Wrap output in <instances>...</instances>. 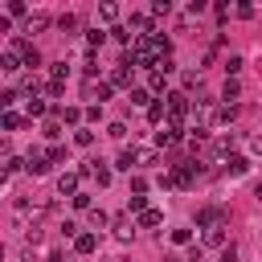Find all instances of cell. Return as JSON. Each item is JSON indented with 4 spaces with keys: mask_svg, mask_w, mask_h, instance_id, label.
Masks as SVG:
<instances>
[{
    "mask_svg": "<svg viewBox=\"0 0 262 262\" xmlns=\"http://www.w3.org/2000/svg\"><path fill=\"white\" fill-rule=\"evenodd\" d=\"M20 61H25V57H20V53H12V49H4V53H0V70H4V74L20 70Z\"/></svg>",
    "mask_w": 262,
    "mask_h": 262,
    "instance_id": "9",
    "label": "cell"
},
{
    "mask_svg": "<svg viewBox=\"0 0 262 262\" xmlns=\"http://www.w3.org/2000/svg\"><path fill=\"white\" fill-rule=\"evenodd\" d=\"M156 143H160V147H172V143H180V127H172V123H168L164 131H156Z\"/></svg>",
    "mask_w": 262,
    "mask_h": 262,
    "instance_id": "7",
    "label": "cell"
},
{
    "mask_svg": "<svg viewBox=\"0 0 262 262\" xmlns=\"http://www.w3.org/2000/svg\"><path fill=\"white\" fill-rule=\"evenodd\" d=\"M111 229H115V237H119V242H131V237H135V225H131L127 217H115V221H111Z\"/></svg>",
    "mask_w": 262,
    "mask_h": 262,
    "instance_id": "6",
    "label": "cell"
},
{
    "mask_svg": "<svg viewBox=\"0 0 262 262\" xmlns=\"http://www.w3.org/2000/svg\"><path fill=\"white\" fill-rule=\"evenodd\" d=\"M225 168H229V176H246V172H250V160H246V156H229Z\"/></svg>",
    "mask_w": 262,
    "mask_h": 262,
    "instance_id": "11",
    "label": "cell"
},
{
    "mask_svg": "<svg viewBox=\"0 0 262 262\" xmlns=\"http://www.w3.org/2000/svg\"><path fill=\"white\" fill-rule=\"evenodd\" d=\"M156 160H160V156H156L151 147H143V151H135V164H143V168H151Z\"/></svg>",
    "mask_w": 262,
    "mask_h": 262,
    "instance_id": "20",
    "label": "cell"
},
{
    "mask_svg": "<svg viewBox=\"0 0 262 262\" xmlns=\"http://www.w3.org/2000/svg\"><path fill=\"white\" fill-rule=\"evenodd\" d=\"M221 217H225V209H201V213H196V225L213 229V225H221Z\"/></svg>",
    "mask_w": 262,
    "mask_h": 262,
    "instance_id": "5",
    "label": "cell"
},
{
    "mask_svg": "<svg viewBox=\"0 0 262 262\" xmlns=\"http://www.w3.org/2000/svg\"><path fill=\"white\" fill-rule=\"evenodd\" d=\"M57 25H61V33H74V29H78V16H74V12H66Z\"/></svg>",
    "mask_w": 262,
    "mask_h": 262,
    "instance_id": "24",
    "label": "cell"
},
{
    "mask_svg": "<svg viewBox=\"0 0 262 262\" xmlns=\"http://www.w3.org/2000/svg\"><path fill=\"white\" fill-rule=\"evenodd\" d=\"M250 147H254V151L262 156V135H254V139H250Z\"/></svg>",
    "mask_w": 262,
    "mask_h": 262,
    "instance_id": "46",
    "label": "cell"
},
{
    "mask_svg": "<svg viewBox=\"0 0 262 262\" xmlns=\"http://www.w3.org/2000/svg\"><path fill=\"white\" fill-rule=\"evenodd\" d=\"M90 225H94V229H102V225H111V217H106L102 209H90Z\"/></svg>",
    "mask_w": 262,
    "mask_h": 262,
    "instance_id": "23",
    "label": "cell"
},
{
    "mask_svg": "<svg viewBox=\"0 0 262 262\" xmlns=\"http://www.w3.org/2000/svg\"><path fill=\"white\" fill-rule=\"evenodd\" d=\"M151 12H156V16H168V12H172V4H168V0H156V4H151Z\"/></svg>",
    "mask_w": 262,
    "mask_h": 262,
    "instance_id": "33",
    "label": "cell"
},
{
    "mask_svg": "<svg viewBox=\"0 0 262 262\" xmlns=\"http://www.w3.org/2000/svg\"><path fill=\"white\" fill-rule=\"evenodd\" d=\"M37 90H41V82H37V74H29V78L20 82V94H29V98H37Z\"/></svg>",
    "mask_w": 262,
    "mask_h": 262,
    "instance_id": "18",
    "label": "cell"
},
{
    "mask_svg": "<svg viewBox=\"0 0 262 262\" xmlns=\"http://www.w3.org/2000/svg\"><path fill=\"white\" fill-rule=\"evenodd\" d=\"M78 176H82V172H61V176H57V192H61V196H78Z\"/></svg>",
    "mask_w": 262,
    "mask_h": 262,
    "instance_id": "3",
    "label": "cell"
},
{
    "mask_svg": "<svg viewBox=\"0 0 262 262\" xmlns=\"http://www.w3.org/2000/svg\"><path fill=\"white\" fill-rule=\"evenodd\" d=\"M41 131H45V135H49V139H57V135H61V123H57V119H49V123H45V127H41Z\"/></svg>",
    "mask_w": 262,
    "mask_h": 262,
    "instance_id": "31",
    "label": "cell"
},
{
    "mask_svg": "<svg viewBox=\"0 0 262 262\" xmlns=\"http://www.w3.org/2000/svg\"><path fill=\"white\" fill-rule=\"evenodd\" d=\"M74 143H78V147H90V143H94V131L78 127V131H74Z\"/></svg>",
    "mask_w": 262,
    "mask_h": 262,
    "instance_id": "19",
    "label": "cell"
},
{
    "mask_svg": "<svg viewBox=\"0 0 262 262\" xmlns=\"http://www.w3.org/2000/svg\"><path fill=\"white\" fill-rule=\"evenodd\" d=\"M106 82H111V86H131V74H127V66H115Z\"/></svg>",
    "mask_w": 262,
    "mask_h": 262,
    "instance_id": "13",
    "label": "cell"
},
{
    "mask_svg": "<svg viewBox=\"0 0 262 262\" xmlns=\"http://www.w3.org/2000/svg\"><path fill=\"white\" fill-rule=\"evenodd\" d=\"M164 115H168V106H164V102H151V106H147V119H151V123H160Z\"/></svg>",
    "mask_w": 262,
    "mask_h": 262,
    "instance_id": "22",
    "label": "cell"
},
{
    "mask_svg": "<svg viewBox=\"0 0 262 262\" xmlns=\"http://www.w3.org/2000/svg\"><path fill=\"white\" fill-rule=\"evenodd\" d=\"M233 115H237V106H229V102H225V106L217 111V123H233Z\"/></svg>",
    "mask_w": 262,
    "mask_h": 262,
    "instance_id": "26",
    "label": "cell"
},
{
    "mask_svg": "<svg viewBox=\"0 0 262 262\" xmlns=\"http://www.w3.org/2000/svg\"><path fill=\"white\" fill-rule=\"evenodd\" d=\"M25 242H29V246H37V242H41V229H37V225H29V229H25Z\"/></svg>",
    "mask_w": 262,
    "mask_h": 262,
    "instance_id": "38",
    "label": "cell"
},
{
    "mask_svg": "<svg viewBox=\"0 0 262 262\" xmlns=\"http://www.w3.org/2000/svg\"><path fill=\"white\" fill-rule=\"evenodd\" d=\"M86 41H90V45H102V41H106V33H102V29H90V33H86Z\"/></svg>",
    "mask_w": 262,
    "mask_h": 262,
    "instance_id": "35",
    "label": "cell"
},
{
    "mask_svg": "<svg viewBox=\"0 0 262 262\" xmlns=\"http://www.w3.org/2000/svg\"><path fill=\"white\" fill-rule=\"evenodd\" d=\"M74 250H78V254H94V250H98V237H94V233H78V237H74Z\"/></svg>",
    "mask_w": 262,
    "mask_h": 262,
    "instance_id": "8",
    "label": "cell"
},
{
    "mask_svg": "<svg viewBox=\"0 0 262 262\" xmlns=\"http://www.w3.org/2000/svg\"><path fill=\"white\" fill-rule=\"evenodd\" d=\"M164 106H168L172 127H180V119H184V115H192V106H188V98H184V94H168V98H164Z\"/></svg>",
    "mask_w": 262,
    "mask_h": 262,
    "instance_id": "1",
    "label": "cell"
},
{
    "mask_svg": "<svg viewBox=\"0 0 262 262\" xmlns=\"http://www.w3.org/2000/svg\"><path fill=\"white\" fill-rule=\"evenodd\" d=\"M0 127H4V131H16V127H20V119H16L12 111H4V119H0Z\"/></svg>",
    "mask_w": 262,
    "mask_h": 262,
    "instance_id": "27",
    "label": "cell"
},
{
    "mask_svg": "<svg viewBox=\"0 0 262 262\" xmlns=\"http://www.w3.org/2000/svg\"><path fill=\"white\" fill-rule=\"evenodd\" d=\"M237 94H242V86H237V78H225V86H221V98H225V102L233 106V98H237Z\"/></svg>",
    "mask_w": 262,
    "mask_h": 262,
    "instance_id": "14",
    "label": "cell"
},
{
    "mask_svg": "<svg viewBox=\"0 0 262 262\" xmlns=\"http://www.w3.org/2000/svg\"><path fill=\"white\" fill-rule=\"evenodd\" d=\"M111 90H115L111 82H94V78H86V86H82V94H86L94 106H102V98H111Z\"/></svg>",
    "mask_w": 262,
    "mask_h": 262,
    "instance_id": "2",
    "label": "cell"
},
{
    "mask_svg": "<svg viewBox=\"0 0 262 262\" xmlns=\"http://www.w3.org/2000/svg\"><path fill=\"white\" fill-rule=\"evenodd\" d=\"M29 115H45V98H29Z\"/></svg>",
    "mask_w": 262,
    "mask_h": 262,
    "instance_id": "36",
    "label": "cell"
},
{
    "mask_svg": "<svg viewBox=\"0 0 262 262\" xmlns=\"http://www.w3.org/2000/svg\"><path fill=\"white\" fill-rule=\"evenodd\" d=\"M147 98H151V94H147V90H131V102H135V106H151V102H147Z\"/></svg>",
    "mask_w": 262,
    "mask_h": 262,
    "instance_id": "29",
    "label": "cell"
},
{
    "mask_svg": "<svg viewBox=\"0 0 262 262\" xmlns=\"http://www.w3.org/2000/svg\"><path fill=\"white\" fill-rule=\"evenodd\" d=\"M184 86L188 90H201V74H184Z\"/></svg>",
    "mask_w": 262,
    "mask_h": 262,
    "instance_id": "41",
    "label": "cell"
},
{
    "mask_svg": "<svg viewBox=\"0 0 262 262\" xmlns=\"http://www.w3.org/2000/svg\"><path fill=\"white\" fill-rule=\"evenodd\" d=\"M66 78H70V66H66V61H57V66L49 70V82H57V86H66Z\"/></svg>",
    "mask_w": 262,
    "mask_h": 262,
    "instance_id": "17",
    "label": "cell"
},
{
    "mask_svg": "<svg viewBox=\"0 0 262 262\" xmlns=\"http://www.w3.org/2000/svg\"><path fill=\"white\" fill-rule=\"evenodd\" d=\"M49 160H53V164H61V160H66V147H57V143H53V147H49Z\"/></svg>",
    "mask_w": 262,
    "mask_h": 262,
    "instance_id": "43",
    "label": "cell"
},
{
    "mask_svg": "<svg viewBox=\"0 0 262 262\" xmlns=\"http://www.w3.org/2000/svg\"><path fill=\"white\" fill-rule=\"evenodd\" d=\"M172 242H176V246H188L192 233H188V229H172Z\"/></svg>",
    "mask_w": 262,
    "mask_h": 262,
    "instance_id": "32",
    "label": "cell"
},
{
    "mask_svg": "<svg viewBox=\"0 0 262 262\" xmlns=\"http://www.w3.org/2000/svg\"><path fill=\"white\" fill-rule=\"evenodd\" d=\"M221 262H237V246H233V242L221 250Z\"/></svg>",
    "mask_w": 262,
    "mask_h": 262,
    "instance_id": "39",
    "label": "cell"
},
{
    "mask_svg": "<svg viewBox=\"0 0 262 262\" xmlns=\"http://www.w3.org/2000/svg\"><path fill=\"white\" fill-rule=\"evenodd\" d=\"M25 66H29V70H37V66H41V53H37L33 45H29V53H25Z\"/></svg>",
    "mask_w": 262,
    "mask_h": 262,
    "instance_id": "28",
    "label": "cell"
},
{
    "mask_svg": "<svg viewBox=\"0 0 262 262\" xmlns=\"http://www.w3.org/2000/svg\"><path fill=\"white\" fill-rule=\"evenodd\" d=\"M160 221H164V213H160V209H147V213H139V229H156Z\"/></svg>",
    "mask_w": 262,
    "mask_h": 262,
    "instance_id": "12",
    "label": "cell"
},
{
    "mask_svg": "<svg viewBox=\"0 0 262 262\" xmlns=\"http://www.w3.org/2000/svg\"><path fill=\"white\" fill-rule=\"evenodd\" d=\"M106 135H111V139H123V135H127V127H123V123H111V127H106Z\"/></svg>",
    "mask_w": 262,
    "mask_h": 262,
    "instance_id": "37",
    "label": "cell"
},
{
    "mask_svg": "<svg viewBox=\"0 0 262 262\" xmlns=\"http://www.w3.org/2000/svg\"><path fill=\"white\" fill-rule=\"evenodd\" d=\"M33 176H45L49 172V156H41V151H29V164H25Z\"/></svg>",
    "mask_w": 262,
    "mask_h": 262,
    "instance_id": "4",
    "label": "cell"
},
{
    "mask_svg": "<svg viewBox=\"0 0 262 262\" xmlns=\"http://www.w3.org/2000/svg\"><path fill=\"white\" fill-rule=\"evenodd\" d=\"M45 25H49V20H45V12H33V16L25 20V33H41Z\"/></svg>",
    "mask_w": 262,
    "mask_h": 262,
    "instance_id": "16",
    "label": "cell"
},
{
    "mask_svg": "<svg viewBox=\"0 0 262 262\" xmlns=\"http://www.w3.org/2000/svg\"><path fill=\"white\" fill-rule=\"evenodd\" d=\"M131 209L135 213H147V196H131Z\"/></svg>",
    "mask_w": 262,
    "mask_h": 262,
    "instance_id": "45",
    "label": "cell"
},
{
    "mask_svg": "<svg viewBox=\"0 0 262 262\" xmlns=\"http://www.w3.org/2000/svg\"><path fill=\"white\" fill-rule=\"evenodd\" d=\"M45 262H66V254H57V250H53V254H49Z\"/></svg>",
    "mask_w": 262,
    "mask_h": 262,
    "instance_id": "47",
    "label": "cell"
},
{
    "mask_svg": "<svg viewBox=\"0 0 262 262\" xmlns=\"http://www.w3.org/2000/svg\"><path fill=\"white\" fill-rule=\"evenodd\" d=\"M205 246H221V250H225V246H229V242H225V225H213V229H205Z\"/></svg>",
    "mask_w": 262,
    "mask_h": 262,
    "instance_id": "10",
    "label": "cell"
},
{
    "mask_svg": "<svg viewBox=\"0 0 262 262\" xmlns=\"http://www.w3.org/2000/svg\"><path fill=\"white\" fill-rule=\"evenodd\" d=\"M94 180L98 184H111V168H94Z\"/></svg>",
    "mask_w": 262,
    "mask_h": 262,
    "instance_id": "44",
    "label": "cell"
},
{
    "mask_svg": "<svg viewBox=\"0 0 262 262\" xmlns=\"http://www.w3.org/2000/svg\"><path fill=\"white\" fill-rule=\"evenodd\" d=\"M131 164H135V151H119L115 168H119V172H131Z\"/></svg>",
    "mask_w": 262,
    "mask_h": 262,
    "instance_id": "21",
    "label": "cell"
},
{
    "mask_svg": "<svg viewBox=\"0 0 262 262\" xmlns=\"http://www.w3.org/2000/svg\"><path fill=\"white\" fill-rule=\"evenodd\" d=\"M16 98H20V94H16V90H4V94H0V106H12V102H16Z\"/></svg>",
    "mask_w": 262,
    "mask_h": 262,
    "instance_id": "42",
    "label": "cell"
},
{
    "mask_svg": "<svg viewBox=\"0 0 262 262\" xmlns=\"http://www.w3.org/2000/svg\"><path fill=\"white\" fill-rule=\"evenodd\" d=\"M57 115H61L66 123H78V119H82V111H78V106H66V111H57Z\"/></svg>",
    "mask_w": 262,
    "mask_h": 262,
    "instance_id": "30",
    "label": "cell"
},
{
    "mask_svg": "<svg viewBox=\"0 0 262 262\" xmlns=\"http://www.w3.org/2000/svg\"><path fill=\"white\" fill-rule=\"evenodd\" d=\"M237 70H242V57H229V61H225V74H229V78H233V74H237Z\"/></svg>",
    "mask_w": 262,
    "mask_h": 262,
    "instance_id": "40",
    "label": "cell"
},
{
    "mask_svg": "<svg viewBox=\"0 0 262 262\" xmlns=\"http://www.w3.org/2000/svg\"><path fill=\"white\" fill-rule=\"evenodd\" d=\"M98 16H102V20H115V16H119V8H115V4H102V8H98Z\"/></svg>",
    "mask_w": 262,
    "mask_h": 262,
    "instance_id": "34",
    "label": "cell"
},
{
    "mask_svg": "<svg viewBox=\"0 0 262 262\" xmlns=\"http://www.w3.org/2000/svg\"><path fill=\"white\" fill-rule=\"evenodd\" d=\"M147 90H164V70H151V78H147Z\"/></svg>",
    "mask_w": 262,
    "mask_h": 262,
    "instance_id": "25",
    "label": "cell"
},
{
    "mask_svg": "<svg viewBox=\"0 0 262 262\" xmlns=\"http://www.w3.org/2000/svg\"><path fill=\"white\" fill-rule=\"evenodd\" d=\"M12 262H37V258H33V254H16Z\"/></svg>",
    "mask_w": 262,
    "mask_h": 262,
    "instance_id": "48",
    "label": "cell"
},
{
    "mask_svg": "<svg viewBox=\"0 0 262 262\" xmlns=\"http://www.w3.org/2000/svg\"><path fill=\"white\" fill-rule=\"evenodd\" d=\"M209 115H213V106H209V98H196V102H192V119H196V123H205Z\"/></svg>",
    "mask_w": 262,
    "mask_h": 262,
    "instance_id": "15",
    "label": "cell"
}]
</instances>
